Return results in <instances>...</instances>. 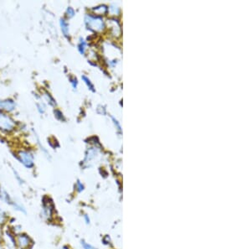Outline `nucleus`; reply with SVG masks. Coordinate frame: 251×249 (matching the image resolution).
<instances>
[{
    "instance_id": "f257e3e1",
    "label": "nucleus",
    "mask_w": 251,
    "mask_h": 249,
    "mask_svg": "<svg viewBox=\"0 0 251 249\" xmlns=\"http://www.w3.org/2000/svg\"><path fill=\"white\" fill-rule=\"evenodd\" d=\"M20 161L27 168H32L33 166V157L30 153L27 151H20L19 153Z\"/></svg>"
},
{
    "instance_id": "f03ea898",
    "label": "nucleus",
    "mask_w": 251,
    "mask_h": 249,
    "mask_svg": "<svg viewBox=\"0 0 251 249\" xmlns=\"http://www.w3.org/2000/svg\"><path fill=\"white\" fill-rule=\"evenodd\" d=\"M14 127V123L11 118L5 114H0V129L11 131Z\"/></svg>"
},
{
    "instance_id": "7ed1b4c3",
    "label": "nucleus",
    "mask_w": 251,
    "mask_h": 249,
    "mask_svg": "<svg viewBox=\"0 0 251 249\" xmlns=\"http://www.w3.org/2000/svg\"><path fill=\"white\" fill-rule=\"evenodd\" d=\"M30 238L27 235L22 234V235H19L16 238V242L19 247L21 249H25L27 248L30 244Z\"/></svg>"
},
{
    "instance_id": "20e7f679",
    "label": "nucleus",
    "mask_w": 251,
    "mask_h": 249,
    "mask_svg": "<svg viewBox=\"0 0 251 249\" xmlns=\"http://www.w3.org/2000/svg\"><path fill=\"white\" fill-rule=\"evenodd\" d=\"M52 212H53V208L50 202H44L43 208H42V215L44 218L46 220H50L52 217Z\"/></svg>"
},
{
    "instance_id": "39448f33",
    "label": "nucleus",
    "mask_w": 251,
    "mask_h": 249,
    "mask_svg": "<svg viewBox=\"0 0 251 249\" xmlns=\"http://www.w3.org/2000/svg\"><path fill=\"white\" fill-rule=\"evenodd\" d=\"M15 108V105L12 100H6V101H0V109H4L6 111H13Z\"/></svg>"
},
{
    "instance_id": "423d86ee",
    "label": "nucleus",
    "mask_w": 251,
    "mask_h": 249,
    "mask_svg": "<svg viewBox=\"0 0 251 249\" xmlns=\"http://www.w3.org/2000/svg\"><path fill=\"white\" fill-rule=\"evenodd\" d=\"M0 200H2L3 201H4L6 204L8 205H12L13 202V200L11 197L10 195L7 193L3 189H0Z\"/></svg>"
},
{
    "instance_id": "0eeeda50",
    "label": "nucleus",
    "mask_w": 251,
    "mask_h": 249,
    "mask_svg": "<svg viewBox=\"0 0 251 249\" xmlns=\"http://www.w3.org/2000/svg\"><path fill=\"white\" fill-rule=\"evenodd\" d=\"M89 18V20L87 21V23H89L90 25V27H92L93 29H97V28H100L101 25V20L100 19H96V18L93 17H88Z\"/></svg>"
},
{
    "instance_id": "6e6552de",
    "label": "nucleus",
    "mask_w": 251,
    "mask_h": 249,
    "mask_svg": "<svg viewBox=\"0 0 251 249\" xmlns=\"http://www.w3.org/2000/svg\"><path fill=\"white\" fill-rule=\"evenodd\" d=\"M60 25H61V30L63 31V33L64 35H68V30H69V28H68V24L65 22L64 20H60Z\"/></svg>"
},
{
    "instance_id": "1a4fd4ad",
    "label": "nucleus",
    "mask_w": 251,
    "mask_h": 249,
    "mask_svg": "<svg viewBox=\"0 0 251 249\" xmlns=\"http://www.w3.org/2000/svg\"><path fill=\"white\" fill-rule=\"evenodd\" d=\"M6 219V214L2 209H0V224H3L5 222Z\"/></svg>"
},
{
    "instance_id": "9d476101",
    "label": "nucleus",
    "mask_w": 251,
    "mask_h": 249,
    "mask_svg": "<svg viewBox=\"0 0 251 249\" xmlns=\"http://www.w3.org/2000/svg\"><path fill=\"white\" fill-rule=\"evenodd\" d=\"M81 245H82V247H84V249H96L94 247H92V246L90 245V244H88V243H86L85 242H84V241L81 242Z\"/></svg>"
},
{
    "instance_id": "9b49d317",
    "label": "nucleus",
    "mask_w": 251,
    "mask_h": 249,
    "mask_svg": "<svg viewBox=\"0 0 251 249\" xmlns=\"http://www.w3.org/2000/svg\"><path fill=\"white\" fill-rule=\"evenodd\" d=\"M82 78H83V79H84V81H85V83H86V84L88 85V87H90V89H91L92 91H94L93 86H92V84H91V83H90V80H89V79H87V78L85 77V76H83V77H82Z\"/></svg>"
},
{
    "instance_id": "f8f14e48",
    "label": "nucleus",
    "mask_w": 251,
    "mask_h": 249,
    "mask_svg": "<svg viewBox=\"0 0 251 249\" xmlns=\"http://www.w3.org/2000/svg\"><path fill=\"white\" fill-rule=\"evenodd\" d=\"M45 97H46L47 100H48V101H50V104H51V105H54V104H55V102L54 101V99H53V98H51V97H50V94H48V93H46V94H45Z\"/></svg>"
},
{
    "instance_id": "ddd939ff",
    "label": "nucleus",
    "mask_w": 251,
    "mask_h": 249,
    "mask_svg": "<svg viewBox=\"0 0 251 249\" xmlns=\"http://www.w3.org/2000/svg\"><path fill=\"white\" fill-rule=\"evenodd\" d=\"M37 106H38V109H39V111H40V113H44V107L40 104H38Z\"/></svg>"
},
{
    "instance_id": "4468645a",
    "label": "nucleus",
    "mask_w": 251,
    "mask_h": 249,
    "mask_svg": "<svg viewBox=\"0 0 251 249\" xmlns=\"http://www.w3.org/2000/svg\"><path fill=\"white\" fill-rule=\"evenodd\" d=\"M14 175H15V176H16L17 180H18L19 181L20 184H22V183H23V180H22V179H20L19 175H18V173H17L16 171H14Z\"/></svg>"
},
{
    "instance_id": "2eb2a0df",
    "label": "nucleus",
    "mask_w": 251,
    "mask_h": 249,
    "mask_svg": "<svg viewBox=\"0 0 251 249\" xmlns=\"http://www.w3.org/2000/svg\"><path fill=\"white\" fill-rule=\"evenodd\" d=\"M67 13L70 14V16H73V15H74V10L72 9H71V8H69V9H68V10H67ZM69 14H68V15H69Z\"/></svg>"
},
{
    "instance_id": "dca6fc26",
    "label": "nucleus",
    "mask_w": 251,
    "mask_h": 249,
    "mask_svg": "<svg viewBox=\"0 0 251 249\" xmlns=\"http://www.w3.org/2000/svg\"><path fill=\"white\" fill-rule=\"evenodd\" d=\"M84 49H85V43L82 42L80 45V51L81 53H84Z\"/></svg>"
},
{
    "instance_id": "f3484780",
    "label": "nucleus",
    "mask_w": 251,
    "mask_h": 249,
    "mask_svg": "<svg viewBox=\"0 0 251 249\" xmlns=\"http://www.w3.org/2000/svg\"><path fill=\"white\" fill-rule=\"evenodd\" d=\"M54 114H55V116H56L57 118H59V119H61V118H60V115H61V113H60V111H58V110L54 111Z\"/></svg>"
},
{
    "instance_id": "a211bd4d",
    "label": "nucleus",
    "mask_w": 251,
    "mask_h": 249,
    "mask_svg": "<svg viewBox=\"0 0 251 249\" xmlns=\"http://www.w3.org/2000/svg\"><path fill=\"white\" fill-rule=\"evenodd\" d=\"M77 185H78V189H79V190L81 191V190H83V185L80 184V181H78V184H77Z\"/></svg>"
},
{
    "instance_id": "6ab92c4d",
    "label": "nucleus",
    "mask_w": 251,
    "mask_h": 249,
    "mask_svg": "<svg viewBox=\"0 0 251 249\" xmlns=\"http://www.w3.org/2000/svg\"><path fill=\"white\" fill-rule=\"evenodd\" d=\"M85 222H86L87 224H88V223H90V218L88 217V215H85Z\"/></svg>"
},
{
    "instance_id": "aec40b11",
    "label": "nucleus",
    "mask_w": 251,
    "mask_h": 249,
    "mask_svg": "<svg viewBox=\"0 0 251 249\" xmlns=\"http://www.w3.org/2000/svg\"><path fill=\"white\" fill-rule=\"evenodd\" d=\"M62 249H67V248H66V247H63V248H62Z\"/></svg>"
},
{
    "instance_id": "412c9836",
    "label": "nucleus",
    "mask_w": 251,
    "mask_h": 249,
    "mask_svg": "<svg viewBox=\"0 0 251 249\" xmlns=\"http://www.w3.org/2000/svg\"><path fill=\"white\" fill-rule=\"evenodd\" d=\"M0 249H3V248H2V247H1V246H0Z\"/></svg>"
},
{
    "instance_id": "4be33fe9",
    "label": "nucleus",
    "mask_w": 251,
    "mask_h": 249,
    "mask_svg": "<svg viewBox=\"0 0 251 249\" xmlns=\"http://www.w3.org/2000/svg\"><path fill=\"white\" fill-rule=\"evenodd\" d=\"M0 236H1V232H0Z\"/></svg>"
}]
</instances>
